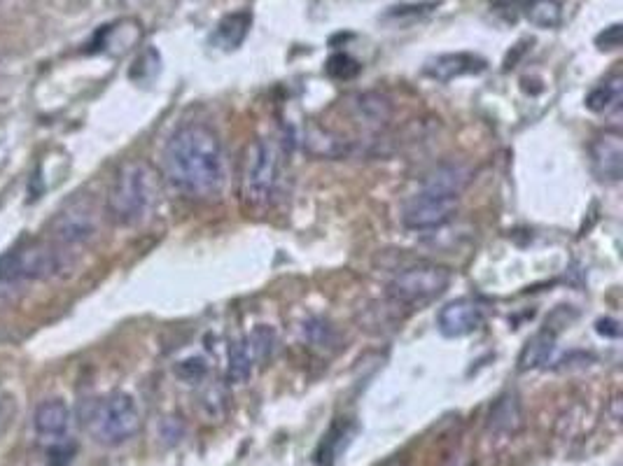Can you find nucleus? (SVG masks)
Here are the masks:
<instances>
[{"label": "nucleus", "mask_w": 623, "mask_h": 466, "mask_svg": "<svg viewBox=\"0 0 623 466\" xmlns=\"http://www.w3.org/2000/svg\"><path fill=\"white\" fill-rule=\"evenodd\" d=\"M164 173L178 192L192 199L217 194L227 173L220 136L201 122L182 124L164 147Z\"/></svg>", "instance_id": "obj_1"}, {"label": "nucleus", "mask_w": 623, "mask_h": 466, "mask_svg": "<svg viewBox=\"0 0 623 466\" xmlns=\"http://www.w3.org/2000/svg\"><path fill=\"white\" fill-rule=\"evenodd\" d=\"M159 196V180L145 161H126L108 194V215L122 227L143 222Z\"/></svg>", "instance_id": "obj_2"}, {"label": "nucleus", "mask_w": 623, "mask_h": 466, "mask_svg": "<svg viewBox=\"0 0 623 466\" xmlns=\"http://www.w3.org/2000/svg\"><path fill=\"white\" fill-rule=\"evenodd\" d=\"M84 425L98 443L115 448L138 434L140 413L129 394L112 392L108 397L91 401L89 411L84 413Z\"/></svg>", "instance_id": "obj_3"}, {"label": "nucleus", "mask_w": 623, "mask_h": 466, "mask_svg": "<svg viewBox=\"0 0 623 466\" xmlns=\"http://www.w3.org/2000/svg\"><path fill=\"white\" fill-rule=\"evenodd\" d=\"M280 152L271 140L245 147L241 164V199L248 208H266L278 194Z\"/></svg>", "instance_id": "obj_4"}, {"label": "nucleus", "mask_w": 623, "mask_h": 466, "mask_svg": "<svg viewBox=\"0 0 623 466\" xmlns=\"http://www.w3.org/2000/svg\"><path fill=\"white\" fill-rule=\"evenodd\" d=\"M451 268L420 261V264L406 266L399 271L388 285V299L399 308H423L427 303L437 301L451 285Z\"/></svg>", "instance_id": "obj_5"}, {"label": "nucleus", "mask_w": 623, "mask_h": 466, "mask_svg": "<svg viewBox=\"0 0 623 466\" xmlns=\"http://www.w3.org/2000/svg\"><path fill=\"white\" fill-rule=\"evenodd\" d=\"M63 247L31 240L0 257V280H47L63 268Z\"/></svg>", "instance_id": "obj_6"}, {"label": "nucleus", "mask_w": 623, "mask_h": 466, "mask_svg": "<svg viewBox=\"0 0 623 466\" xmlns=\"http://www.w3.org/2000/svg\"><path fill=\"white\" fill-rule=\"evenodd\" d=\"M101 227L96 201L89 196H77L59 210L52 222V238L59 247H80L87 245Z\"/></svg>", "instance_id": "obj_7"}, {"label": "nucleus", "mask_w": 623, "mask_h": 466, "mask_svg": "<svg viewBox=\"0 0 623 466\" xmlns=\"http://www.w3.org/2000/svg\"><path fill=\"white\" fill-rule=\"evenodd\" d=\"M458 213V199L420 192L402 206V224L411 231L444 229Z\"/></svg>", "instance_id": "obj_8"}, {"label": "nucleus", "mask_w": 623, "mask_h": 466, "mask_svg": "<svg viewBox=\"0 0 623 466\" xmlns=\"http://www.w3.org/2000/svg\"><path fill=\"white\" fill-rule=\"evenodd\" d=\"M591 168L600 180L619 182L623 175V136L619 131H605L593 138L588 147Z\"/></svg>", "instance_id": "obj_9"}, {"label": "nucleus", "mask_w": 623, "mask_h": 466, "mask_svg": "<svg viewBox=\"0 0 623 466\" xmlns=\"http://www.w3.org/2000/svg\"><path fill=\"white\" fill-rule=\"evenodd\" d=\"M483 324V308L479 301L458 299L439 310L437 327L446 338H462L474 334Z\"/></svg>", "instance_id": "obj_10"}, {"label": "nucleus", "mask_w": 623, "mask_h": 466, "mask_svg": "<svg viewBox=\"0 0 623 466\" xmlns=\"http://www.w3.org/2000/svg\"><path fill=\"white\" fill-rule=\"evenodd\" d=\"M469 182H472V171L465 164H460V161H444V164L434 166L425 175L420 192L446 196V199H460V194L469 187Z\"/></svg>", "instance_id": "obj_11"}, {"label": "nucleus", "mask_w": 623, "mask_h": 466, "mask_svg": "<svg viewBox=\"0 0 623 466\" xmlns=\"http://www.w3.org/2000/svg\"><path fill=\"white\" fill-rule=\"evenodd\" d=\"M348 110L353 122L362 126L364 131H381L392 119V103L378 91L353 96L348 103Z\"/></svg>", "instance_id": "obj_12"}, {"label": "nucleus", "mask_w": 623, "mask_h": 466, "mask_svg": "<svg viewBox=\"0 0 623 466\" xmlns=\"http://www.w3.org/2000/svg\"><path fill=\"white\" fill-rule=\"evenodd\" d=\"M523 422H525V415H523L521 399H518L516 392H507V394H502L497 401H493V406H490V411L486 415V432L509 439V436L521 432Z\"/></svg>", "instance_id": "obj_13"}, {"label": "nucleus", "mask_w": 623, "mask_h": 466, "mask_svg": "<svg viewBox=\"0 0 623 466\" xmlns=\"http://www.w3.org/2000/svg\"><path fill=\"white\" fill-rule=\"evenodd\" d=\"M425 75L432 77V80L439 82H451L455 77L462 75H472V73H481L486 70V61L476 54H467V52H458V54H441L434 56L425 63Z\"/></svg>", "instance_id": "obj_14"}, {"label": "nucleus", "mask_w": 623, "mask_h": 466, "mask_svg": "<svg viewBox=\"0 0 623 466\" xmlns=\"http://www.w3.org/2000/svg\"><path fill=\"white\" fill-rule=\"evenodd\" d=\"M33 427L35 432L45 436V439L52 441L63 439L70 427V408L63 404L61 399L42 401V404L35 408Z\"/></svg>", "instance_id": "obj_15"}, {"label": "nucleus", "mask_w": 623, "mask_h": 466, "mask_svg": "<svg viewBox=\"0 0 623 466\" xmlns=\"http://www.w3.org/2000/svg\"><path fill=\"white\" fill-rule=\"evenodd\" d=\"M304 147L313 157H325V159H341L350 154V143L346 138H341L339 133L322 129V126H308L304 136Z\"/></svg>", "instance_id": "obj_16"}, {"label": "nucleus", "mask_w": 623, "mask_h": 466, "mask_svg": "<svg viewBox=\"0 0 623 466\" xmlns=\"http://www.w3.org/2000/svg\"><path fill=\"white\" fill-rule=\"evenodd\" d=\"M250 26H252V14L248 10L227 14V17L217 24L210 42H213L215 47L231 52V49H238L243 45V40L248 38V33H250Z\"/></svg>", "instance_id": "obj_17"}, {"label": "nucleus", "mask_w": 623, "mask_h": 466, "mask_svg": "<svg viewBox=\"0 0 623 466\" xmlns=\"http://www.w3.org/2000/svg\"><path fill=\"white\" fill-rule=\"evenodd\" d=\"M350 436H353V425L348 420H336L329 432L325 434V439L320 441L318 453H315V462L318 466H334L336 460L343 450L348 448Z\"/></svg>", "instance_id": "obj_18"}, {"label": "nucleus", "mask_w": 623, "mask_h": 466, "mask_svg": "<svg viewBox=\"0 0 623 466\" xmlns=\"http://www.w3.org/2000/svg\"><path fill=\"white\" fill-rule=\"evenodd\" d=\"M623 98V77L614 75L605 80L602 84H598L591 94L586 96V108L591 112H609V110H619Z\"/></svg>", "instance_id": "obj_19"}, {"label": "nucleus", "mask_w": 623, "mask_h": 466, "mask_svg": "<svg viewBox=\"0 0 623 466\" xmlns=\"http://www.w3.org/2000/svg\"><path fill=\"white\" fill-rule=\"evenodd\" d=\"M553 343H556V334L549 329L539 331L537 336H532L530 341L525 343L521 357H518V369L530 371V369H537V366L546 364V359H549L553 352Z\"/></svg>", "instance_id": "obj_20"}, {"label": "nucleus", "mask_w": 623, "mask_h": 466, "mask_svg": "<svg viewBox=\"0 0 623 466\" xmlns=\"http://www.w3.org/2000/svg\"><path fill=\"white\" fill-rule=\"evenodd\" d=\"M252 369H255V357H252L248 341H245V338H238V341L229 343V369H227L229 383L234 385L248 383Z\"/></svg>", "instance_id": "obj_21"}, {"label": "nucleus", "mask_w": 623, "mask_h": 466, "mask_svg": "<svg viewBox=\"0 0 623 466\" xmlns=\"http://www.w3.org/2000/svg\"><path fill=\"white\" fill-rule=\"evenodd\" d=\"M304 338L311 343V348H318L322 352H336L341 345V336L332 322L322 320V317H313L304 324Z\"/></svg>", "instance_id": "obj_22"}, {"label": "nucleus", "mask_w": 623, "mask_h": 466, "mask_svg": "<svg viewBox=\"0 0 623 466\" xmlns=\"http://www.w3.org/2000/svg\"><path fill=\"white\" fill-rule=\"evenodd\" d=\"M521 12L530 24L539 28H553L560 24V3L558 0H525Z\"/></svg>", "instance_id": "obj_23"}, {"label": "nucleus", "mask_w": 623, "mask_h": 466, "mask_svg": "<svg viewBox=\"0 0 623 466\" xmlns=\"http://www.w3.org/2000/svg\"><path fill=\"white\" fill-rule=\"evenodd\" d=\"M245 341H248V345H250V352H252V357H255V364L259 362H269V359L273 357V350H276V331H273L271 327H257L255 331H252V334L245 338Z\"/></svg>", "instance_id": "obj_24"}, {"label": "nucleus", "mask_w": 623, "mask_h": 466, "mask_svg": "<svg viewBox=\"0 0 623 466\" xmlns=\"http://www.w3.org/2000/svg\"><path fill=\"white\" fill-rule=\"evenodd\" d=\"M360 61H355L350 54H332L325 63V73L334 80H353V77L360 75Z\"/></svg>", "instance_id": "obj_25"}, {"label": "nucleus", "mask_w": 623, "mask_h": 466, "mask_svg": "<svg viewBox=\"0 0 623 466\" xmlns=\"http://www.w3.org/2000/svg\"><path fill=\"white\" fill-rule=\"evenodd\" d=\"M159 66H161L159 52L150 47V49H145V52L140 54L136 61H133V66L129 70V77L136 82H150L152 77L159 75Z\"/></svg>", "instance_id": "obj_26"}, {"label": "nucleus", "mask_w": 623, "mask_h": 466, "mask_svg": "<svg viewBox=\"0 0 623 466\" xmlns=\"http://www.w3.org/2000/svg\"><path fill=\"white\" fill-rule=\"evenodd\" d=\"M75 455H77L75 443L66 441V439H59L52 448H49L47 464L49 466H70L75 460Z\"/></svg>", "instance_id": "obj_27"}, {"label": "nucleus", "mask_w": 623, "mask_h": 466, "mask_svg": "<svg viewBox=\"0 0 623 466\" xmlns=\"http://www.w3.org/2000/svg\"><path fill=\"white\" fill-rule=\"evenodd\" d=\"M175 373H178V378L185 380V383L194 385V383H199L203 376H206L208 366L201 357H192V359H185V362H180L178 366H175Z\"/></svg>", "instance_id": "obj_28"}, {"label": "nucleus", "mask_w": 623, "mask_h": 466, "mask_svg": "<svg viewBox=\"0 0 623 466\" xmlns=\"http://www.w3.org/2000/svg\"><path fill=\"white\" fill-rule=\"evenodd\" d=\"M595 45H598L600 49L621 47V24H612L609 28H605V31L595 38Z\"/></svg>", "instance_id": "obj_29"}, {"label": "nucleus", "mask_w": 623, "mask_h": 466, "mask_svg": "<svg viewBox=\"0 0 623 466\" xmlns=\"http://www.w3.org/2000/svg\"><path fill=\"white\" fill-rule=\"evenodd\" d=\"M598 334L616 338V336H619V322H614V320H600V322H598Z\"/></svg>", "instance_id": "obj_30"}, {"label": "nucleus", "mask_w": 623, "mask_h": 466, "mask_svg": "<svg viewBox=\"0 0 623 466\" xmlns=\"http://www.w3.org/2000/svg\"><path fill=\"white\" fill-rule=\"evenodd\" d=\"M383 466H406V462L399 460V457H395V460H388Z\"/></svg>", "instance_id": "obj_31"}]
</instances>
